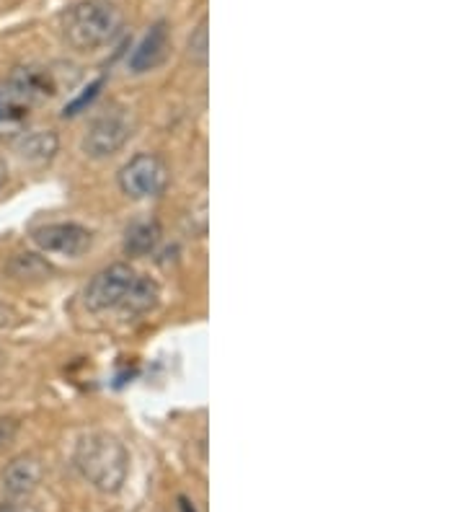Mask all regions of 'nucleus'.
<instances>
[{
    "label": "nucleus",
    "instance_id": "15",
    "mask_svg": "<svg viewBox=\"0 0 465 512\" xmlns=\"http://www.w3.org/2000/svg\"><path fill=\"white\" fill-rule=\"evenodd\" d=\"M207 55H210V39H207V19H202L192 37H189V57L197 60L199 65H205Z\"/></svg>",
    "mask_w": 465,
    "mask_h": 512
},
{
    "label": "nucleus",
    "instance_id": "10",
    "mask_svg": "<svg viewBox=\"0 0 465 512\" xmlns=\"http://www.w3.org/2000/svg\"><path fill=\"white\" fill-rule=\"evenodd\" d=\"M31 104L13 94L8 83H0V140L19 138L29 125Z\"/></svg>",
    "mask_w": 465,
    "mask_h": 512
},
{
    "label": "nucleus",
    "instance_id": "8",
    "mask_svg": "<svg viewBox=\"0 0 465 512\" xmlns=\"http://www.w3.org/2000/svg\"><path fill=\"white\" fill-rule=\"evenodd\" d=\"M42 474L44 469L42 463H39V458H13L6 469H3V476H0V481H3V492H6L11 500H24V497H29V494L39 487Z\"/></svg>",
    "mask_w": 465,
    "mask_h": 512
},
{
    "label": "nucleus",
    "instance_id": "11",
    "mask_svg": "<svg viewBox=\"0 0 465 512\" xmlns=\"http://www.w3.org/2000/svg\"><path fill=\"white\" fill-rule=\"evenodd\" d=\"M158 298H161L158 282L150 280V277L137 275L117 308L122 313H127V316H143V313H150L155 306H158Z\"/></svg>",
    "mask_w": 465,
    "mask_h": 512
},
{
    "label": "nucleus",
    "instance_id": "18",
    "mask_svg": "<svg viewBox=\"0 0 465 512\" xmlns=\"http://www.w3.org/2000/svg\"><path fill=\"white\" fill-rule=\"evenodd\" d=\"M0 512H39V507L31 505V502H8V505L0 507Z\"/></svg>",
    "mask_w": 465,
    "mask_h": 512
},
{
    "label": "nucleus",
    "instance_id": "19",
    "mask_svg": "<svg viewBox=\"0 0 465 512\" xmlns=\"http://www.w3.org/2000/svg\"><path fill=\"white\" fill-rule=\"evenodd\" d=\"M13 319H16V313H13V308L8 306V303H3V300H0V329H6V326H11Z\"/></svg>",
    "mask_w": 465,
    "mask_h": 512
},
{
    "label": "nucleus",
    "instance_id": "12",
    "mask_svg": "<svg viewBox=\"0 0 465 512\" xmlns=\"http://www.w3.org/2000/svg\"><path fill=\"white\" fill-rule=\"evenodd\" d=\"M161 225L158 220H137L124 233V254L127 256H148L155 246L161 244Z\"/></svg>",
    "mask_w": 465,
    "mask_h": 512
},
{
    "label": "nucleus",
    "instance_id": "4",
    "mask_svg": "<svg viewBox=\"0 0 465 512\" xmlns=\"http://www.w3.org/2000/svg\"><path fill=\"white\" fill-rule=\"evenodd\" d=\"M135 122L127 112H109L93 119L83 138V153L91 158H109L130 143Z\"/></svg>",
    "mask_w": 465,
    "mask_h": 512
},
{
    "label": "nucleus",
    "instance_id": "20",
    "mask_svg": "<svg viewBox=\"0 0 465 512\" xmlns=\"http://www.w3.org/2000/svg\"><path fill=\"white\" fill-rule=\"evenodd\" d=\"M8 182V163L0 158V189H3V184Z\"/></svg>",
    "mask_w": 465,
    "mask_h": 512
},
{
    "label": "nucleus",
    "instance_id": "14",
    "mask_svg": "<svg viewBox=\"0 0 465 512\" xmlns=\"http://www.w3.org/2000/svg\"><path fill=\"white\" fill-rule=\"evenodd\" d=\"M50 272H52L50 264L44 262L39 254H29V251H26V254H16L11 262L6 264V275L21 282L44 280Z\"/></svg>",
    "mask_w": 465,
    "mask_h": 512
},
{
    "label": "nucleus",
    "instance_id": "7",
    "mask_svg": "<svg viewBox=\"0 0 465 512\" xmlns=\"http://www.w3.org/2000/svg\"><path fill=\"white\" fill-rule=\"evenodd\" d=\"M6 83L13 94H19L31 107L37 101L52 99L55 94H60V78H57L55 70L44 68V65H21V68L8 75Z\"/></svg>",
    "mask_w": 465,
    "mask_h": 512
},
{
    "label": "nucleus",
    "instance_id": "2",
    "mask_svg": "<svg viewBox=\"0 0 465 512\" xmlns=\"http://www.w3.org/2000/svg\"><path fill=\"white\" fill-rule=\"evenodd\" d=\"M119 29V11L109 0H78L62 13V37L78 52L104 47Z\"/></svg>",
    "mask_w": 465,
    "mask_h": 512
},
{
    "label": "nucleus",
    "instance_id": "3",
    "mask_svg": "<svg viewBox=\"0 0 465 512\" xmlns=\"http://www.w3.org/2000/svg\"><path fill=\"white\" fill-rule=\"evenodd\" d=\"M168 169L166 163L153 153H137L124 163L119 171V189L130 200H150L166 189Z\"/></svg>",
    "mask_w": 465,
    "mask_h": 512
},
{
    "label": "nucleus",
    "instance_id": "17",
    "mask_svg": "<svg viewBox=\"0 0 465 512\" xmlns=\"http://www.w3.org/2000/svg\"><path fill=\"white\" fill-rule=\"evenodd\" d=\"M13 435H16V422H11V419H0V445L8 443Z\"/></svg>",
    "mask_w": 465,
    "mask_h": 512
},
{
    "label": "nucleus",
    "instance_id": "1",
    "mask_svg": "<svg viewBox=\"0 0 465 512\" xmlns=\"http://www.w3.org/2000/svg\"><path fill=\"white\" fill-rule=\"evenodd\" d=\"M75 466L93 489L117 494L130 476V453L122 440L109 432H88L75 445Z\"/></svg>",
    "mask_w": 465,
    "mask_h": 512
},
{
    "label": "nucleus",
    "instance_id": "13",
    "mask_svg": "<svg viewBox=\"0 0 465 512\" xmlns=\"http://www.w3.org/2000/svg\"><path fill=\"white\" fill-rule=\"evenodd\" d=\"M57 150H60V140H57V132L52 130L31 132L19 143V156L29 163H37V166L50 163L57 156Z\"/></svg>",
    "mask_w": 465,
    "mask_h": 512
},
{
    "label": "nucleus",
    "instance_id": "16",
    "mask_svg": "<svg viewBox=\"0 0 465 512\" xmlns=\"http://www.w3.org/2000/svg\"><path fill=\"white\" fill-rule=\"evenodd\" d=\"M101 86H104V81H101V78H99V81H96L91 88H88L86 94H81V96H78V99L73 101V104H68V107H65V117H68V114H78L83 107H86V104H91V101L96 99V94H99Z\"/></svg>",
    "mask_w": 465,
    "mask_h": 512
},
{
    "label": "nucleus",
    "instance_id": "9",
    "mask_svg": "<svg viewBox=\"0 0 465 512\" xmlns=\"http://www.w3.org/2000/svg\"><path fill=\"white\" fill-rule=\"evenodd\" d=\"M168 44H171V34H168L166 21L150 26V32L145 34L143 42L137 44L130 57L132 73H148V70L158 68L166 60Z\"/></svg>",
    "mask_w": 465,
    "mask_h": 512
},
{
    "label": "nucleus",
    "instance_id": "5",
    "mask_svg": "<svg viewBox=\"0 0 465 512\" xmlns=\"http://www.w3.org/2000/svg\"><path fill=\"white\" fill-rule=\"evenodd\" d=\"M137 277V272L132 269V264L117 262L104 267L101 272L93 275V280L88 282L83 300H86V308L93 313L109 311V308H117L122 303L124 293L130 290L132 280Z\"/></svg>",
    "mask_w": 465,
    "mask_h": 512
},
{
    "label": "nucleus",
    "instance_id": "6",
    "mask_svg": "<svg viewBox=\"0 0 465 512\" xmlns=\"http://www.w3.org/2000/svg\"><path fill=\"white\" fill-rule=\"evenodd\" d=\"M34 244L47 254H62V256H81L83 251L91 249V231L78 223H50L42 225L31 233Z\"/></svg>",
    "mask_w": 465,
    "mask_h": 512
}]
</instances>
